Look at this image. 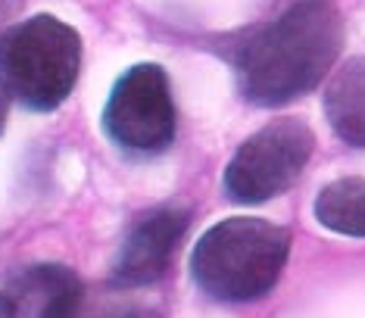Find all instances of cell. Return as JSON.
Here are the masks:
<instances>
[{"label": "cell", "instance_id": "obj_1", "mask_svg": "<svg viewBox=\"0 0 365 318\" xmlns=\"http://www.w3.org/2000/svg\"><path fill=\"white\" fill-rule=\"evenodd\" d=\"M344 50V13L334 0H297L278 19L247 31L235 44L237 94L250 106L278 110L312 94Z\"/></svg>", "mask_w": 365, "mask_h": 318}, {"label": "cell", "instance_id": "obj_2", "mask_svg": "<svg viewBox=\"0 0 365 318\" xmlns=\"http://www.w3.org/2000/svg\"><path fill=\"white\" fill-rule=\"evenodd\" d=\"M287 228L256 215L212 225L194 244L190 278L215 303H253L278 284L290 256Z\"/></svg>", "mask_w": 365, "mask_h": 318}, {"label": "cell", "instance_id": "obj_3", "mask_svg": "<svg viewBox=\"0 0 365 318\" xmlns=\"http://www.w3.org/2000/svg\"><path fill=\"white\" fill-rule=\"evenodd\" d=\"M81 72V38L51 13L13 22L0 35V81L31 113H53Z\"/></svg>", "mask_w": 365, "mask_h": 318}, {"label": "cell", "instance_id": "obj_4", "mask_svg": "<svg viewBox=\"0 0 365 318\" xmlns=\"http://www.w3.org/2000/svg\"><path fill=\"white\" fill-rule=\"evenodd\" d=\"M315 153V131L303 119H275L235 150L225 165L228 200L235 203H265L284 194L303 175Z\"/></svg>", "mask_w": 365, "mask_h": 318}, {"label": "cell", "instance_id": "obj_5", "mask_svg": "<svg viewBox=\"0 0 365 318\" xmlns=\"http://www.w3.org/2000/svg\"><path fill=\"white\" fill-rule=\"evenodd\" d=\"M103 135L131 156H156L172 147L175 103L163 66L138 63L115 78L103 106Z\"/></svg>", "mask_w": 365, "mask_h": 318}, {"label": "cell", "instance_id": "obj_6", "mask_svg": "<svg viewBox=\"0 0 365 318\" xmlns=\"http://www.w3.org/2000/svg\"><path fill=\"white\" fill-rule=\"evenodd\" d=\"M187 225L190 209L181 203H163L135 215L119 244V253L113 259L110 284L119 290H138L156 284L169 272Z\"/></svg>", "mask_w": 365, "mask_h": 318}, {"label": "cell", "instance_id": "obj_7", "mask_svg": "<svg viewBox=\"0 0 365 318\" xmlns=\"http://www.w3.org/2000/svg\"><path fill=\"white\" fill-rule=\"evenodd\" d=\"M81 278L69 265L56 262H31L19 265L4 278V297L16 318H47L51 309L78 287Z\"/></svg>", "mask_w": 365, "mask_h": 318}, {"label": "cell", "instance_id": "obj_8", "mask_svg": "<svg viewBox=\"0 0 365 318\" xmlns=\"http://www.w3.org/2000/svg\"><path fill=\"white\" fill-rule=\"evenodd\" d=\"M325 119L344 144L365 150V56L346 60L328 78Z\"/></svg>", "mask_w": 365, "mask_h": 318}, {"label": "cell", "instance_id": "obj_9", "mask_svg": "<svg viewBox=\"0 0 365 318\" xmlns=\"http://www.w3.org/2000/svg\"><path fill=\"white\" fill-rule=\"evenodd\" d=\"M312 215L322 228L334 234L365 237V178H340L325 184L312 203Z\"/></svg>", "mask_w": 365, "mask_h": 318}, {"label": "cell", "instance_id": "obj_10", "mask_svg": "<svg viewBox=\"0 0 365 318\" xmlns=\"http://www.w3.org/2000/svg\"><path fill=\"white\" fill-rule=\"evenodd\" d=\"M125 290L119 287H88L85 281L72 287L47 318H138L135 306L128 303Z\"/></svg>", "mask_w": 365, "mask_h": 318}, {"label": "cell", "instance_id": "obj_11", "mask_svg": "<svg viewBox=\"0 0 365 318\" xmlns=\"http://www.w3.org/2000/svg\"><path fill=\"white\" fill-rule=\"evenodd\" d=\"M22 10H26V0H0V35L19 19Z\"/></svg>", "mask_w": 365, "mask_h": 318}, {"label": "cell", "instance_id": "obj_12", "mask_svg": "<svg viewBox=\"0 0 365 318\" xmlns=\"http://www.w3.org/2000/svg\"><path fill=\"white\" fill-rule=\"evenodd\" d=\"M10 91L4 88V81H0V135H4V128H6V116H10Z\"/></svg>", "mask_w": 365, "mask_h": 318}, {"label": "cell", "instance_id": "obj_13", "mask_svg": "<svg viewBox=\"0 0 365 318\" xmlns=\"http://www.w3.org/2000/svg\"><path fill=\"white\" fill-rule=\"evenodd\" d=\"M0 318H16L13 315V309H10V303H6V297L0 294Z\"/></svg>", "mask_w": 365, "mask_h": 318}]
</instances>
